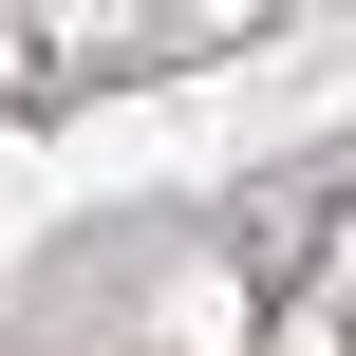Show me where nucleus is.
<instances>
[{
	"mask_svg": "<svg viewBox=\"0 0 356 356\" xmlns=\"http://www.w3.org/2000/svg\"><path fill=\"white\" fill-rule=\"evenodd\" d=\"M169 356H263V282L244 263H188L169 282Z\"/></svg>",
	"mask_w": 356,
	"mask_h": 356,
	"instance_id": "1",
	"label": "nucleus"
},
{
	"mask_svg": "<svg viewBox=\"0 0 356 356\" xmlns=\"http://www.w3.org/2000/svg\"><path fill=\"white\" fill-rule=\"evenodd\" d=\"M0 94H56V19L38 0H0Z\"/></svg>",
	"mask_w": 356,
	"mask_h": 356,
	"instance_id": "2",
	"label": "nucleus"
},
{
	"mask_svg": "<svg viewBox=\"0 0 356 356\" xmlns=\"http://www.w3.org/2000/svg\"><path fill=\"white\" fill-rule=\"evenodd\" d=\"M263 356H356V338H338V300H300V319H263Z\"/></svg>",
	"mask_w": 356,
	"mask_h": 356,
	"instance_id": "3",
	"label": "nucleus"
},
{
	"mask_svg": "<svg viewBox=\"0 0 356 356\" xmlns=\"http://www.w3.org/2000/svg\"><path fill=\"white\" fill-rule=\"evenodd\" d=\"M319 300H338V319H356V207H338V244H319Z\"/></svg>",
	"mask_w": 356,
	"mask_h": 356,
	"instance_id": "4",
	"label": "nucleus"
},
{
	"mask_svg": "<svg viewBox=\"0 0 356 356\" xmlns=\"http://www.w3.org/2000/svg\"><path fill=\"white\" fill-rule=\"evenodd\" d=\"M188 19H207V38H225V19H263V0H188Z\"/></svg>",
	"mask_w": 356,
	"mask_h": 356,
	"instance_id": "5",
	"label": "nucleus"
}]
</instances>
